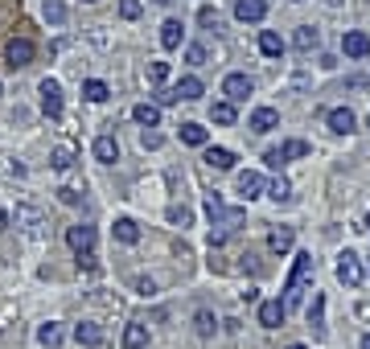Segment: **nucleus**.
I'll use <instances>...</instances> for the list:
<instances>
[{
    "mask_svg": "<svg viewBox=\"0 0 370 349\" xmlns=\"http://www.w3.org/2000/svg\"><path fill=\"white\" fill-rule=\"evenodd\" d=\"M313 280V255L309 251H301L297 255V263H292V276H288V284H284V309H297L301 304V296H305V284Z\"/></svg>",
    "mask_w": 370,
    "mask_h": 349,
    "instance_id": "f257e3e1",
    "label": "nucleus"
},
{
    "mask_svg": "<svg viewBox=\"0 0 370 349\" xmlns=\"http://www.w3.org/2000/svg\"><path fill=\"white\" fill-rule=\"evenodd\" d=\"M313 148H309V140H284L280 148H268L264 152V160L272 165V169H280V165H288V160H301V156H309Z\"/></svg>",
    "mask_w": 370,
    "mask_h": 349,
    "instance_id": "f03ea898",
    "label": "nucleus"
},
{
    "mask_svg": "<svg viewBox=\"0 0 370 349\" xmlns=\"http://www.w3.org/2000/svg\"><path fill=\"white\" fill-rule=\"evenodd\" d=\"M33 58H37V45H33L29 37H8V41H4V62H8L12 70L29 66Z\"/></svg>",
    "mask_w": 370,
    "mask_h": 349,
    "instance_id": "7ed1b4c3",
    "label": "nucleus"
},
{
    "mask_svg": "<svg viewBox=\"0 0 370 349\" xmlns=\"http://www.w3.org/2000/svg\"><path fill=\"white\" fill-rule=\"evenodd\" d=\"M362 276H367V272H362V259H358L354 251H342V255H338V280H342L346 288H358Z\"/></svg>",
    "mask_w": 370,
    "mask_h": 349,
    "instance_id": "20e7f679",
    "label": "nucleus"
},
{
    "mask_svg": "<svg viewBox=\"0 0 370 349\" xmlns=\"http://www.w3.org/2000/svg\"><path fill=\"white\" fill-rule=\"evenodd\" d=\"M251 91H255V82H251L247 74H227V78H222V95H227V103H247Z\"/></svg>",
    "mask_w": 370,
    "mask_h": 349,
    "instance_id": "39448f33",
    "label": "nucleus"
},
{
    "mask_svg": "<svg viewBox=\"0 0 370 349\" xmlns=\"http://www.w3.org/2000/svg\"><path fill=\"white\" fill-rule=\"evenodd\" d=\"M37 95H41V111H45L49 119H62V86H58L54 78H41Z\"/></svg>",
    "mask_w": 370,
    "mask_h": 349,
    "instance_id": "423d86ee",
    "label": "nucleus"
},
{
    "mask_svg": "<svg viewBox=\"0 0 370 349\" xmlns=\"http://www.w3.org/2000/svg\"><path fill=\"white\" fill-rule=\"evenodd\" d=\"M66 243H70V251H74V255H86V251H95V226H86V222L70 226V230H66Z\"/></svg>",
    "mask_w": 370,
    "mask_h": 349,
    "instance_id": "0eeeda50",
    "label": "nucleus"
},
{
    "mask_svg": "<svg viewBox=\"0 0 370 349\" xmlns=\"http://www.w3.org/2000/svg\"><path fill=\"white\" fill-rule=\"evenodd\" d=\"M247 128L264 136V132L280 128V111H276V107H255V111H251V119H247Z\"/></svg>",
    "mask_w": 370,
    "mask_h": 349,
    "instance_id": "6e6552de",
    "label": "nucleus"
},
{
    "mask_svg": "<svg viewBox=\"0 0 370 349\" xmlns=\"http://www.w3.org/2000/svg\"><path fill=\"white\" fill-rule=\"evenodd\" d=\"M235 16L243 25H255V21L268 16V0H235Z\"/></svg>",
    "mask_w": 370,
    "mask_h": 349,
    "instance_id": "1a4fd4ad",
    "label": "nucleus"
},
{
    "mask_svg": "<svg viewBox=\"0 0 370 349\" xmlns=\"http://www.w3.org/2000/svg\"><path fill=\"white\" fill-rule=\"evenodd\" d=\"M235 189H239V197H243V202H255V197L264 193V177L247 169V173H239V181H235Z\"/></svg>",
    "mask_w": 370,
    "mask_h": 349,
    "instance_id": "9d476101",
    "label": "nucleus"
},
{
    "mask_svg": "<svg viewBox=\"0 0 370 349\" xmlns=\"http://www.w3.org/2000/svg\"><path fill=\"white\" fill-rule=\"evenodd\" d=\"M284 317H288V309H284L280 300H264V304H259V325H264V329H280Z\"/></svg>",
    "mask_w": 370,
    "mask_h": 349,
    "instance_id": "9b49d317",
    "label": "nucleus"
},
{
    "mask_svg": "<svg viewBox=\"0 0 370 349\" xmlns=\"http://www.w3.org/2000/svg\"><path fill=\"white\" fill-rule=\"evenodd\" d=\"M342 49H346V58H367L370 37L367 33H358V29H350V33H342Z\"/></svg>",
    "mask_w": 370,
    "mask_h": 349,
    "instance_id": "f8f14e48",
    "label": "nucleus"
},
{
    "mask_svg": "<svg viewBox=\"0 0 370 349\" xmlns=\"http://www.w3.org/2000/svg\"><path fill=\"white\" fill-rule=\"evenodd\" d=\"M181 41H185V25H181L177 16H169V21L161 25V45H165V49H177Z\"/></svg>",
    "mask_w": 370,
    "mask_h": 349,
    "instance_id": "ddd939ff",
    "label": "nucleus"
},
{
    "mask_svg": "<svg viewBox=\"0 0 370 349\" xmlns=\"http://www.w3.org/2000/svg\"><path fill=\"white\" fill-rule=\"evenodd\" d=\"M74 341H78L82 349H99V346H103V329L91 325V321H82V325L74 329Z\"/></svg>",
    "mask_w": 370,
    "mask_h": 349,
    "instance_id": "4468645a",
    "label": "nucleus"
},
{
    "mask_svg": "<svg viewBox=\"0 0 370 349\" xmlns=\"http://www.w3.org/2000/svg\"><path fill=\"white\" fill-rule=\"evenodd\" d=\"M329 132L350 136V132H354V111H350V107H334V111H329Z\"/></svg>",
    "mask_w": 370,
    "mask_h": 349,
    "instance_id": "2eb2a0df",
    "label": "nucleus"
},
{
    "mask_svg": "<svg viewBox=\"0 0 370 349\" xmlns=\"http://www.w3.org/2000/svg\"><path fill=\"white\" fill-rule=\"evenodd\" d=\"M132 119H136L140 128H157V123H161V107H157V103H136V107H132Z\"/></svg>",
    "mask_w": 370,
    "mask_h": 349,
    "instance_id": "dca6fc26",
    "label": "nucleus"
},
{
    "mask_svg": "<svg viewBox=\"0 0 370 349\" xmlns=\"http://www.w3.org/2000/svg\"><path fill=\"white\" fill-rule=\"evenodd\" d=\"M95 160H103V165H115V160H119L115 136H99V140H95Z\"/></svg>",
    "mask_w": 370,
    "mask_h": 349,
    "instance_id": "f3484780",
    "label": "nucleus"
},
{
    "mask_svg": "<svg viewBox=\"0 0 370 349\" xmlns=\"http://www.w3.org/2000/svg\"><path fill=\"white\" fill-rule=\"evenodd\" d=\"M210 169H218V173H227V169H235V152L231 148H206V156H202Z\"/></svg>",
    "mask_w": 370,
    "mask_h": 349,
    "instance_id": "a211bd4d",
    "label": "nucleus"
},
{
    "mask_svg": "<svg viewBox=\"0 0 370 349\" xmlns=\"http://www.w3.org/2000/svg\"><path fill=\"white\" fill-rule=\"evenodd\" d=\"M16 226H21L25 234H41V214H37L33 206H16Z\"/></svg>",
    "mask_w": 370,
    "mask_h": 349,
    "instance_id": "6ab92c4d",
    "label": "nucleus"
},
{
    "mask_svg": "<svg viewBox=\"0 0 370 349\" xmlns=\"http://www.w3.org/2000/svg\"><path fill=\"white\" fill-rule=\"evenodd\" d=\"M115 243H124V247H132V243H140V226L132 222V218H115Z\"/></svg>",
    "mask_w": 370,
    "mask_h": 349,
    "instance_id": "aec40b11",
    "label": "nucleus"
},
{
    "mask_svg": "<svg viewBox=\"0 0 370 349\" xmlns=\"http://www.w3.org/2000/svg\"><path fill=\"white\" fill-rule=\"evenodd\" d=\"M259 53H264V58H280V53H284V37L272 33V29H264V33H259Z\"/></svg>",
    "mask_w": 370,
    "mask_h": 349,
    "instance_id": "412c9836",
    "label": "nucleus"
},
{
    "mask_svg": "<svg viewBox=\"0 0 370 349\" xmlns=\"http://www.w3.org/2000/svg\"><path fill=\"white\" fill-rule=\"evenodd\" d=\"M107 95H111V86H107L103 78H86V82H82V99H86V103H107Z\"/></svg>",
    "mask_w": 370,
    "mask_h": 349,
    "instance_id": "4be33fe9",
    "label": "nucleus"
},
{
    "mask_svg": "<svg viewBox=\"0 0 370 349\" xmlns=\"http://www.w3.org/2000/svg\"><path fill=\"white\" fill-rule=\"evenodd\" d=\"M206 140H210V132H206L202 123H181V144H189V148H206Z\"/></svg>",
    "mask_w": 370,
    "mask_h": 349,
    "instance_id": "5701e85b",
    "label": "nucleus"
},
{
    "mask_svg": "<svg viewBox=\"0 0 370 349\" xmlns=\"http://www.w3.org/2000/svg\"><path fill=\"white\" fill-rule=\"evenodd\" d=\"M173 91H177V99L194 103V99H202V78H194V74H189V78H181V82H177Z\"/></svg>",
    "mask_w": 370,
    "mask_h": 349,
    "instance_id": "b1692460",
    "label": "nucleus"
},
{
    "mask_svg": "<svg viewBox=\"0 0 370 349\" xmlns=\"http://www.w3.org/2000/svg\"><path fill=\"white\" fill-rule=\"evenodd\" d=\"M309 325L317 337H325V296H313V309H309Z\"/></svg>",
    "mask_w": 370,
    "mask_h": 349,
    "instance_id": "393cba45",
    "label": "nucleus"
},
{
    "mask_svg": "<svg viewBox=\"0 0 370 349\" xmlns=\"http://www.w3.org/2000/svg\"><path fill=\"white\" fill-rule=\"evenodd\" d=\"M148 346V329L144 325H128L124 329V349H144Z\"/></svg>",
    "mask_w": 370,
    "mask_h": 349,
    "instance_id": "a878e982",
    "label": "nucleus"
},
{
    "mask_svg": "<svg viewBox=\"0 0 370 349\" xmlns=\"http://www.w3.org/2000/svg\"><path fill=\"white\" fill-rule=\"evenodd\" d=\"M49 165H54L58 173H66V169L74 165V144H58V148H54V156H49Z\"/></svg>",
    "mask_w": 370,
    "mask_h": 349,
    "instance_id": "bb28decb",
    "label": "nucleus"
},
{
    "mask_svg": "<svg viewBox=\"0 0 370 349\" xmlns=\"http://www.w3.org/2000/svg\"><path fill=\"white\" fill-rule=\"evenodd\" d=\"M37 341H41L45 349H58V346H62V325H54V321L41 325V329H37Z\"/></svg>",
    "mask_w": 370,
    "mask_h": 349,
    "instance_id": "cd10ccee",
    "label": "nucleus"
},
{
    "mask_svg": "<svg viewBox=\"0 0 370 349\" xmlns=\"http://www.w3.org/2000/svg\"><path fill=\"white\" fill-rule=\"evenodd\" d=\"M317 41H321V33H317L313 25H301V29H297V49L309 53V49H317Z\"/></svg>",
    "mask_w": 370,
    "mask_h": 349,
    "instance_id": "c85d7f7f",
    "label": "nucleus"
},
{
    "mask_svg": "<svg viewBox=\"0 0 370 349\" xmlns=\"http://www.w3.org/2000/svg\"><path fill=\"white\" fill-rule=\"evenodd\" d=\"M268 247H272L276 255H284V251L292 247V230H288V226H284V230H272V234H268Z\"/></svg>",
    "mask_w": 370,
    "mask_h": 349,
    "instance_id": "c756f323",
    "label": "nucleus"
},
{
    "mask_svg": "<svg viewBox=\"0 0 370 349\" xmlns=\"http://www.w3.org/2000/svg\"><path fill=\"white\" fill-rule=\"evenodd\" d=\"M210 115H214V123H222V128H231L239 111H235V103H214V111H210Z\"/></svg>",
    "mask_w": 370,
    "mask_h": 349,
    "instance_id": "7c9ffc66",
    "label": "nucleus"
},
{
    "mask_svg": "<svg viewBox=\"0 0 370 349\" xmlns=\"http://www.w3.org/2000/svg\"><path fill=\"white\" fill-rule=\"evenodd\" d=\"M264 189H268V197H272V202H288V197H292V185H288L284 177H276V181H272V185H264Z\"/></svg>",
    "mask_w": 370,
    "mask_h": 349,
    "instance_id": "2f4dec72",
    "label": "nucleus"
},
{
    "mask_svg": "<svg viewBox=\"0 0 370 349\" xmlns=\"http://www.w3.org/2000/svg\"><path fill=\"white\" fill-rule=\"evenodd\" d=\"M41 16H45L49 25H62V21H66V4H58V0H45V8H41Z\"/></svg>",
    "mask_w": 370,
    "mask_h": 349,
    "instance_id": "473e14b6",
    "label": "nucleus"
},
{
    "mask_svg": "<svg viewBox=\"0 0 370 349\" xmlns=\"http://www.w3.org/2000/svg\"><path fill=\"white\" fill-rule=\"evenodd\" d=\"M194 325H198V333H202V337H214V329H218V321H214V313H206V309H202V313L194 317Z\"/></svg>",
    "mask_w": 370,
    "mask_h": 349,
    "instance_id": "72a5a7b5",
    "label": "nucleus"
},
{
    "mask_svg": "<svg viewBox=\"0 0 370 349\" xmlns=\"http://www.w3.org/2000/svg\"><path fill=\"white\" fill-rule=\"evenodd\" d=\"M165 78H169V62H148V82L165 86Z\"/></svg>",
    "mask_w": 370,
    "mask_h": 349,
    "instance_id": "f704fd0d",
    "label": "nucleus"
},
{
    "mask_svg": "<svg viewBox=\"0 0 370 349\" xmlns=\"http://www.w3.org/2000/svg\"><path fill=\"white\" fill-rule=\"evenodd\" d=\"M198 21H202L206 29H222V16H218V8H210V4H206V8L198 12Z\"/></svg>",
    "mask_w": 370,
    "mask_h": 349,
    "instance_id": "c9c22d12",
    "label": "nucleus"
},
{
    "mask_svg": "<svg viewBox=\"0 0 370 349\" xmlns=\"http://www.w3.org/2000/svg\"><path fill=\"white\" fill-rule=\"evenodd\" d=\"M169 222H173V226H189V222H194V214H189L185 206H169Z\"/></svg>",
    "mask_w": 370,
    "mask_h": 349,
    "instance_id": "e433bc0d",
    "label": "nucleus"
},
{
    "mask_svg": "<svg viewBox=\"0 0 370 349\" xmlns=\"http://www.w3.org/2000/svg\"><path fill=\"white\" fill-rule=\"evenodd\" d=\"M119 16L124 21H136L140 16V0H119Z\"/></svg>",
    "mask_w": 370,
    "mask_h": 349,
    "instance_id": "4c0bfd02",
    "label": "nucleus"
},
{
    "mask_svg": "<svg viewBox=\"0 0 370 349\" xmlns=\"http://www.w3.org/2000/svg\"><path fill=\"white\" fill-rule=\"evenodd\" d=\"M185 62H189V66H202V62H206V45H189V49H185Z\"/></svg>",
    "mask_w": 370,
    "mask_h": 349,
    "instance_id": "58836bf2",
    "label": "nucleus"
},
{
    "mask_svg": "<svg viewBox=\"0 0 370 349\" xmlns=\"http://www.w3.org/2000/svg\"><path fill=\"white\" fill-rule=\"evenodd\" d=\"M140 144H144V148H161V144H165V136H161V132H148V128H144V132H140Z\"/></svg>",
    "mask_w": 370,
    "mask_h": 349,
    "instance_id": "ea45409f",
    "label": "nucleus"
},
{
    "mask_svg": "<svg viewBox=\"0 0 370 349\" xmlns=\"http://www.w3.org/2000/svg\"><path fill=\"white\" fill-rule=\"evenodd\" d=\"M169 103H177V91L173 86H161L157 91V107H169Z\"/></svg>",
    "mask_w": 370,
    "mask_h": 349,
    "instance_id": "a19ab883",
    "label": "nucleus"
},
{
    "mask_svg": "<svg viewBox=\"0 0 370 349\" xmlns=\"http://www.w3.org/2000/svg\"><path fill=\"white\" fill-rule=\"evenodd\" d=\"M136 292H140V296H157V284H152V280H144V276H140V280H136Z\"/></svg>",
    "mask_w": 370,
    "mask_h": 349,
    "instance_id": "79ce46f5",
    "label": "nucleus"
},
{
    "mask_svg": "<svg viewBox=\"0 0 370 349\" xmlns=\"http://www.w3.org/2000/svg\"><path fill=\"white\" fill-rule=\"evenodd\" d=\"M78 267H86V272H95V267H99V259H95V251H86V255H78Z\"/></svg>",
    "mask_w": 370,
    "mask_h": 349,
    "instance_id": "37998d69",
    "label": "nucleus"
},
{
    "mask_svg": "<svg viewBox=\"0 0 370 349\" xmlns=\"http://www.w3.org/2000/svg\"><path fill=\"white\" fill-rule=\"evenodd\" d=\"M62 202H66V206H78V202H82V193H78V189H62Z\"/></svg>",
    "mask_w": 370,
    "mask_h": 349,
    "instance_id": "c03bdc74",
    "label": "nucleus"
},
{
    "mask_svg": "<svg viewBox=\"0 0 370 349\" xmlns=\"http://www.w3.org/2000/svg\"><path fill=\"white\" fill-rule=\"evenodd\" d=\"M358 349H370V333H367V337H362V346H358Z\"/></svg>",
    "mask_w": 370,
    "mask_h": 349,
    "instance_id": "a18cd8bd",
    "label": "nucleus"
},
{
    "mask_svg": "<svg viewBox=\"0 0 370 349\" xmlns=\"http://www.w3.org/2000/svg\"><path fill=\"white\" fill-rule=\"evenodd\" d=\"M288 349H305V346H288Z\"/></svg>",
    "mask_w": 370,
    "mask_h": 349,
    "instance_id": "49530a36",
    "label": "nucleus"
},
{
    "mask_svg": "<svg viewBox=\"0 0 370 349\" xmlns=\"http://www.w3.org/2000/svg\"><path fill=\"white\" fill-rule=\"evenodd\" d=\"M367 226H370V214H367Z\"/></svg>",
    "mask_w": 370,
    "mask_h": 349,
    "instance_id": "de8ad7c7",
    "label": "nucleus"
},
{
    "mask_svg": "<svg viewBox=\"0 0 370 349\" xmlns=\"http://www.w3.org/2000/svg\"><path fill=\"white\" fill-rule=\"evenodd\" d=\"M86 4H95V0H86Z\"/></svg>",
    "mask_w": 370,
    "mask_h": 349,
    "instance_id": "09e8293b",
    "label": "nucleus"
},
{
    "mask_svg": "<svg viewBox=\"0 0 370 349\" xmlns=\"http://www.w3.org/2000/svg\"><path fill=\"white\" fill-rule=\"evenodd\" d=\"M367 123H370V119H367Z\"/></svg>",
    "mask_w": 370,
    "mask_h": 349,
    "instance_id": "8fccbe9b",
    "label": "nucleus"
}]
</instances>
